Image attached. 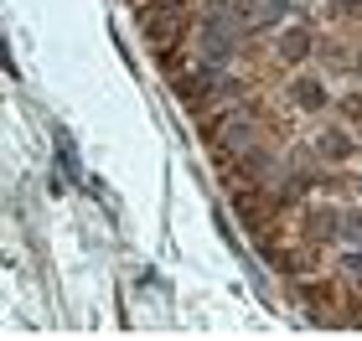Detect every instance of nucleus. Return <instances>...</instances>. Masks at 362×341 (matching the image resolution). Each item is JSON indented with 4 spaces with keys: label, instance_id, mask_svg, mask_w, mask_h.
I'll return each instance as SVG.
<instances>
[{
    "label": "nucleus",
    "instance_id": "nucleus-1",
    "mask_svg": "<svg viewBox=\"0 0 362 341\" xmlns=\"http://www.w3.org/2000/svg\"><path fill=\"white\" fill-rule=\"evenodd\" d=\"M279 52H285L290 62H300V57L310 52V42H305V31H290V37H285V42H279Z\"/></svg>",
    "mask_w": 362,
    "mask_h": 341
}]
</instances>
